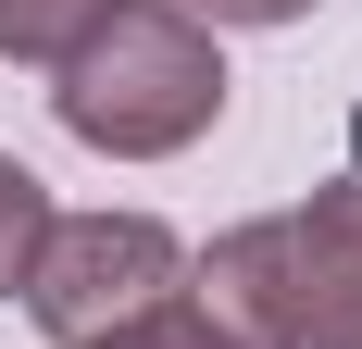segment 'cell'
I'll return each mask as SVG.
<instances>
[{
    "mask_svg": "<svg viewBox=\"0 0 362 349\" xmlns=\"http://www.w3.org/2000/svg\"><path fill=\"white\" fill-rule=\"evenodd\" d=\"M50 112L75 150L100 162H163V150L213 138L225 112V50L187 0H112L100 25L50 63Z\"/></svg>",
    "mask_w": 362,
    "mask_h": 349,
    "instance_id": "obj_1",
    "label": "cell"
},
{
    "mask_svg": "<svg viewBox=\"0 0 362 349\" xmlns=\"http://www.w3.org/2000/svg\"><path fill=\"white\" fill-rule=\"evenodd\" d=\"M187 287H213L200 312L238 349H362V187H313L288 212L225 225L213 262H187Z\"/></svg>",
    "mask_w": 362,
    "mask_h": 349,
    "instance_id": "obj_2",
    "label": "cell"
},
{
    "mask_svg": "<svg viewBox=\"0 0 362 349\" xmlns=\"http://www.w3.org/2000/svg\"><path fill=\"white\" fill-rule=\"evenodd\" d=\"M163 300H187L175 225H150V212H50V237L25 262V312H37L50 349H88L112 324L163 312Z\"/></svg>",
    "mask_w": 362,
    "mask_h": 349,
    "instance_id": "obj_3",
    "label": "cell"
},
{
    "mask_svg": "<svg viewBox=\"0 0 362 349\" xmlns=\"http://www.w3.org/2000/svg\"><path fill=\"white\" fill-rule=\"evenodd\" d=\"M112 0H0V63H63Z\"/></svg>",
    "mask_w": 362,
    "mask_h": 349,
    "instance_id": "obj_4",
    "label": "cell"
},
{
    "mask_svg": "<svg viewBox=\"0 0 362 349\" xmlns=\"http://www.w3.org/2000/svg\"><path fill=\"white\" fill-rule=\"evenodd\" d=\"M37 237H50V187H37L13 150H0V300L25 287V262H37Z\"/></svg>",
    "mask_w": 362,
    "mask_h": 349,
    "instance_id": "obj_5",
    "label": "cell"
},
{
    "mask_svg": "<svg viewBox=\"0 0 362 349\" xmlns=\"http://www.w3.org/2000/svg\"><path fill=\"white\" fill-rule=\"evenodd\" d=\"M88 349H238L200 300H163V312H138V324H112V337H88Z\"/></svg>",
    "mask_w": 362,
    "mask_h": 349,
    "instance_id": "obj_6",
    "label": "cell"
},
{
    "mask_svg": "<svg viewBox=\"0 0 362 349\" xmlns=\"http://www.w3.org/2000/svg\"><path fill=\"white\" fill-rule=\"evenodd\" d=\"M187 13H200V25H300L313 0H187Z\"/></svg>",
    "mask_w": 362,
    "mask_h": 349,
    "instance_id": "obj_7",
    "label": "cell"
},
{
    "mask_svg": "<svg viewBox=\"0 0 362 349\" xmlns=\"http://www.w3.org/2000/svg\"><path fill=\"white\" fill-rule=\"evenodd\" d=\"M350 187H362V112H350Z\"/></svg>",
    "mask_w": 362,
    "mask_h": 349,
    "instance_id": "obj_8",
    "label": "cell"
}]
</instances>
